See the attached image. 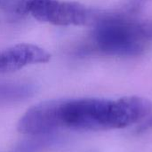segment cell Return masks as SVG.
I'll list each match as a JSON object with an SVG mask.
<instances>
[{
	"mask_svg": "<svg viewBox=\"0 0 152 152\" xmlns=\"http://www.w3.org/2000/svg\"><path fill=\"white\" fill-rule=\"evenodd\" d=\"M53 139L46 135H35L33 138L20 143L12 152H39L44 148L50 146Z\"/></svg>",
	"mask_w": 152,
	"mask_h": 152,
	"instance_id": "cell-7",
	"label": "cell"
},
{
	"mask_svg": "<svg viewBox=\"0 0 152 152\" xmlns=\"http://www.w3.org/2000/svg\"><path fill=\"white\" fill-rule=\"evenodd\" d=\"M37 0H0V9L16 16L30 15Z\"/></svg>",
	"mask_w": 152,
	"mask_h": 152,
	"instance_id": "cell-6",
	"label": "cell"
},
{
	"mask_svg": "<svg viewBox=\"0 0 152 152\" xmlns=\"http://www.w3.org/2000/svg\"><path fill=\"white\" fill-rule=\"evenodd\" d=\"M92 34L94 48L110 56H136L144 51L146 40L141 21L118 12L102 13L94 24Z\"/></svg>",
	"mask_w": 152,
	"mask_h": 152,
	"instance_id": "cell-2",
	"label": "cell"
},
{
	"mask_svg": "<svg viewBox=\"0 0 152 152\" xmlns=\"http://www.w3.org/2000/svg\"><path fill=\"white\" fill-rule=\"evenodd\" d=\"M35 88L20 82L0 81V106H5L26 101L30 98Z\"/></svg>",
	"mask_w": 152,
	"mask_h": 152,
	"instance_id": "cell-5",
	"label": "cell"
},
{
	"mask_svg": "<svg viewBox=\"0 0 152 152\" xmlns=\"http://www.w3.org/2000/svg\"><path fill=\"white\" fill-rule=\"evenodd\" d=\"M51 55L44 49L30 44H19L0 53V73L13 72L28 65L45 63Z\"/></svg>",
	"mask_w": 152,
	"mask_h": 152,
	"instance_id": "cell-4",
	"label": "cell"
},
{
	"mask_svg": "<svg viewBox=\"0 0 152 152\" xmlns=\"http://www.w3.org/2000/svg\"><path fill=\"white\" fill-rule=\"evenodd\" d=\"M151 111V102L138 96L117 100H53L28 110L18 123V130L24 134L35 136L46 135L60 130L121 129L144 119Z\"/></svg>",
	"mask_w": 152,
	"mask_h": 152,
	"instance_id": "cell-1",
	"label": "cell"
},
{
	"mask_svg": "<svg viewBox=\"0 0 152 152\" xmlns=\"http://www.w3.org/2000/svg\"><path fill=\"white\" fill-rule=\"evenodd\" d=\"M141 25L146 40L152 41V21H141Z\"/></svg>",
	"mask_w": 152,
	"mask_h": 152,
	"instance_id": "cell-10",
	"label": "cell"
},
{
	"mask_svg": "<svg viewBox=\"0 0 152 152\" xmlns=\"http://www.w3.org/2000/svg\"><path fill=\"white\" fill-rule=\"evenodd\" d=\"M147 1L148 0H127L121 10L118 12L127 17H132L140 12L142 8H143Z\"/></svg>",
	"mask_w": 152,
	"mask_h": 152,
	"instance_id": "cell-8",
	"label": "cell"
},
{
	"mask_svg": "<svg viewBox=\"0 0 152 152\" xmlns=\"http://www.w3.org/2000/svg\"><path fill=\"white\" fill-rule=\"evenodd\" d=\"M148 118H146L141 125L140 126L137 127L136 132L138 134H142V133H146L148 131H151L152 130V114L149 115L147 117Z\"/></svg>",
	"mask_w": 152,
	"mask_h": 152,
	"instance_id": "cell-9",
	"label": "cell"
},
{
	"mask_svg": "<svg viewBox=\"0 0 152 152\" xmlns=\"http://www.w3.org/2000/svg\"><path fill=\"white\" fill-rule=\"evenodd\" d=\"M102 13L77 2L37 0L30 15L42 22L59 26L94 24Z\"/></svg>",
	"mask_w": 152,
	"mask_h": 152,
	"instance_id": "cell-3",
	"label": "cell"
}]
</instances>
